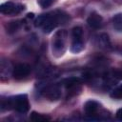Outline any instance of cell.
Wrapping results in <instances>:
<instances>
[{
  "label": "cell",
  "instance_id": "cell-2",
  "mask_svg": "<svg viewBox=\"0 0 122 122\" xmlns=\"http://www.w3.org/2000/svg\"><path fill=\"white\" fill-rule=\"evenodd\" d=\"M66 38H67V31L64 30H58L53 37L52 40V50L55 53H59L62 55L66 49Z\"/></svg>",
  "mask_w": 122,
  "mask_h": 122
},
{
  "label": "cell",
  "instance_id": "cell-7",
  "mask_svg": "<svg viewBox=\"0 0 122 122\" xmlns=\"http://www.w3.org/2000/svg\"><path fill=\"white\" fill-rule=\"evenodd\" d=\"M102 16L96 12H92L87 19L88 25L92 29H99L102 26Z\"/></svg>",
  "mask_w": 122,
  "mask_h": 122
},
{
  "label": "cell",
  "instance_id": "cell-4",
  "mask_svg": "<svg viewBox=\"0 0 122 122\" xmlns=\"http://www.w3.org/2000/svg\"><path fill=\"white\" fill-rule=\"evenodd\" d=\"M41 93L47 99L55 101L61 97V89L57 84H50L42 89Z\"/></svg>",
  "mask_w": 122,
  "mask_h": 122
},
{
  "label": "cell",
  "instance_id": "cell-18",
  "mask_svg": "<svg viewBox=\"0 0 122 122\" xmlns=\"http://www.w3.org/2000/svg\"><path fill=\"white\" fill-rule=\"evenodd\" d=\"M116 118L118 120H121L122 121V108L119 109L117 112H116Z\"/></svg>",
  "mask_w": 122,
  "mask_h": 122
},
{
  "label": "cell",
  "instance_id": "cell-8",
  "mask_svg": "<svg viewBox=\"0 0 122 122\" xmlns=\"http://www.w3.org/2000/svg\"><path fill=\"white\" fill-rule=\"evenodd\" d=\"M98 109H99V104L94 100H89L84 105L85 112L88 115H94L97 112Z\"/></svg>",
  "mask_w": 122,
  "mask_h": 122
},
{
  "label": "cell",
  "instance_id": "cell-1",
  "mask_svg": "<svg viewBox=\"0 0 122 122\" xmlns=\"http://www.w3.org/2000/svg\"><path fill=\"white\" fill-rule=\"evenodd\" d=\"M11 109H14L18 112L26 113L30 109V103L28 96L26 94H19L10 97Z\"/></svg>",
  "mask_w": 122,
  "mask_h": 122
},
{
  "label": "cell",
  "instance_id": "cell-9",
  "mask_svg": "<svg viewBox=\"0 0 122 122\" xmlns=\"http://www.w3.org/2000/svg\"><path fill=\"white\" fill-rule=\"evenodd\" d=\"M13 68L11 67V64L9 60L2 59L1 61V66H0V73L2 77H8V75L12 72Z\"/></svg>",
  "mask_w": 122,
  "mask_h": 122
},
{
  "label": "cell",
  "instance_id": "cell-17",
  "mask_svg": "<svg viewBox=\"0 0 122 122\" xmlns=\"http://www.w3.org/2000/svg\"><path fill=\"white\" fill-rule=\"evenodd\" d=\"M53 1H54V0H38L37 2H38L39 6H40L41 8L47 9V8H49V7H51V6L52 5Z\"/></svg>",
  "mask_w": 122,
  "mask_h": 122
},
{
  "label": "cell",
  "instance_id": "cell-6",
  "mask_svg": "<svg viewBox=\"0 0 122 122\" xmlns=\"http://www.w3.org/2000/svg\"><path fill=\"white\" fill-rule=\"evenodd\" d=\"M30 72V65L26 64V63H19L17 64L14 68H13V71H12V76L17 79V80H20V79H23L25 77H27Z\"/></svg>",
  "mask_w": 122,
  "mask_h": 122
},
{
  "label": "cell",
  "instance_id": "cell-10",
  "mask_svg": "<svg viewBox=\"0 0 122 122\" xmlns=\"http://www.w3.org/2000/svg\"><path fill=\"white\" fill-rule=\"evenodd\" d=\"M81 83V79L78 77H70V78H66L62 81V84L66 87L67 90L74 88V87H78Z\"/></svg>",
  "mask_w": 122,
  "mask_h": 122
},
{
  "label": "cell",
  "instance_id": "cell-12",
  "mask_svg": "<svg viewBox=\"0 0 122 122\" xmlns=\"http://www.w3.org/2000/svg\"><path fill=\"white\" fill-rule=\"evenodd\" d=\"M113 27L116 30L122 31V13H117L112 17Z\"/></svg>",
  "mask_w": 122,
  "mask_h": 122
},
{
  "label": "cell",
  "instance_id": "cell-11",
  "mask_svg": "<svg viewBox=\"0 0 122 122\" xmlns=\"http://www.w3.org/2000/svg\"><path fill=\"white\" fill-rule=\"evenodd\" d=\"M30 119L31 121H35V122H41V121H49L51 118L47 115H44V114H41V113H38L36 112H32L30 115Z\"/></svg>",
  "mask_w": 122,
  "mask_h": 122
},
{
  "label": "cell",
  "instance_id": "cell-16",
  "mask_svg": "<svg viewBox=\"0 0 122 122\" xmlns=\"http://www.w3.org/2000/svg\"><path fill=\"white\" fill-rule=\"evenodd\" d=\"M46 16H47V14L38 15V17H36V19L34 20V26L35 27H42L45 20H46Z\"/></svg>",
  "mask_w": 122,
  "mask_h": 122
},
{
  "label": "cell",
  "instance_id": "cell-3",
  "mask_svg": "<svg viewBox=\"0 0 122 122\" xmlns=\"http://www.w3.org/2000/svg\"><path fill=\"white\" fill-rule=\"evenodd\" d=\"M82 34H83V30H82L81 27H74L71 30L72 42H71V51L73 53H78L84 49Z\"/></svg>",
  "mask_w": 122,
  "mask_h": 122
},
{
  "label": "cell",
  "instance_id": "cell-15",
  "mask_svg": "<svg viewBox=\"0 0 122 122\" xmlns=\"http://www.w3.org/2000/svg\"><path fill=\"white\" fill-rule=\"evenodd\" d=\"M99 40H100V43L103 47H110L111 46V42H110V39H109V36L108 34L106 33H102L99 37Z\"/></svg>",
  "mask_w": 122,
  "mask_h": 122
},
{
  "label": "cell",
  "instance_id": "cell-13",
  "mask_svg": "<svg viewBox=\"0 0 122 122\" xmlns=\"http://www.w3.org/2000/svg\"><path fill=\"white\" fill-rule=\"evenodd\" d=\"M19 28H20V23H19V21H12V22H10V23L7 25V32H9V33H13V32H15Z\"/></svg>",
  "mask_w": 122,
  "mask_h": 122
},
{
  "label": "cell",
  "instance_id": "cell-14",
  "mask_svg": "<svg viewBox=\"0 0 122 122\" xmlns=\"http://www.w3.org/2000/svg\"><path fill=\"white\" fill-rule=\"evenodd\" d=\"M111 97L115 99H122V84L111 92Z\"/></svg>",
  "mask_w": 122,
  "mask_h": 122
},
{
  "label": "cell",
  "instance_id": "cell-5",
  "mask_svg": "<svg viewBox=\"0 0 122 122\" xmlns=\"http://www.w3.org/2000/svg\"><path fill=\"white\" fill-rule=\"evenodd\" d=\"M25 10V6L22 4H17L13 2H6L0 6V11L3 14H17Z\"/></svg>",
  "mask_w": 122,
  "mask_h": 122
}]
</instances>
